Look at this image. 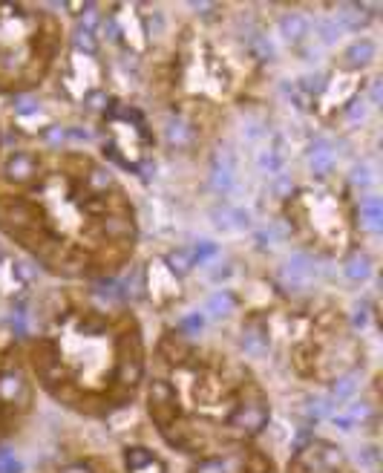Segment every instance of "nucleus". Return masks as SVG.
<instances>
[{
  "label": "nucleus",
  "instance_id": "79ce46f5",
  "mask_svg": "<svg viewBox=\"0 0 383 473\" xmlns=\"http://www.w3.org/2000/svg\"><path fill=\"white\" fill-rule=\"evenodd\" d=\"M312 442H315L312 430H309V427H300L297 436H294V453H302V447H305V444H312Z\"/></svg>",
  "mask_w": 383,
  "mask_h": 473
},
{
  "label": "nucleus",
  "instance_id": "6e6552de",
  "mask_svg": "<svg viewBox=\"0 0 383 473\" xmlns=\"http://www.w3.org/2000/svg\"><path fill=\"white\" fill-rule=\"evenodd\" d=\"M360 225L369 234H380L383 231V205L377 196H366L360 202Z\"/></svg>",
  "mask_w": 383,
  "mask_h": 473
},
{
  "label": "nucleus",
  "instance_id": "39448f33",
  "mask_svg": "<svg viewBox=\"0 0 383 473\" xmlns=\"http://www.w3.org/2000/svg\"><path fill=\"white\" fill-rule=\"evenodd\" d=\"M26 398V381L18 370L0 372V401L4 404H18Z\"/></svg>",
  "mask_w": 383,
  "mask_h": 473
},
{
  "label": "nucleus",
  "instance_id": "b1692460",
  "mask_svg": "<svg viewBox=\"0 0 383 473\" xmlns=\"http://www.w3.org/2000/svg\"><path fill=\"white\" fill-rule=\"evenodd\" d=\"M118 358H130V361H141V337L136 332L121 335L118 341Z\"/></svg>",
  "mask_w": 383,
  "mask_h": 473
},
{
  "label": "nucleus",
  "instance_id": "4c0bfd02",
  "mask_svg": "<svg viewBox=\"0 0 383 473\" xmlns=\"http://www.w3.org/2000/svg\"><path fill=\"white\" fill-rule=\"evenodd\" d=\"M98 26V12H96V6L93 4H87V12L78 18V29H87V32H93Z\"/></svg>",
  "mask_w": 383,
  "mask_h": 473
},
{
  "label": "nucleus",
  "instance_id": "4be33fe9",
  "mask_svg": "<svg viewBox=\"0 0 383 473\" xmlns=\"http://www.w3.org/2000/svg\"><path fill=\"white\" fill-rule=\"evenodd\" d=\"M144 278H141V268H133V272L121 280V295H124V300H138L144 292Z\"/></svg>",
  "mask_w": 383,
  "mask_h": 473
},
{
  "label": "nucleus",
  "instance_id": "bf43d9fd",
  "mask_svg": "<svg viewBox=\"0 0 383 473\" xmlns=\"http://www.w3.org/2000/svg\"><path fill=\"white\" fill-rule=\"evenodd\" d=\"M66 136H72V139H84V142H87V139L93 136V133H90V130H81V127H75L72 133H66Z\"/></svg>",
  "mask_w": 383,
  "mask_h": 473
},
{
  "label": "nucleus",
  "instance_id": "f8f14e48",
  "mask_svg": "<svg viewBox=\"0 0 383 473\" xmlns=\"http://www.w3.org/2000/svg\"><path fill=\"white\" fill-rule=\"evenodd\" d=\"M312 272H315V263H312L309 254H291L288 263H285V268H282V275H285L291 283H302Z\"/></svg>",
  "mask_w": 383,
  "mask_h": 473
},
{
  "label": "nucleus",
  "instance_id": "ea45409f",
  "mask_svg": "<svg viewBox=\"0 0 383 473\" xmlns=\"http://www.w3.org/2000/svg\"><path fill=\"white\" fill-rule=\"evenodd\" d=\"M193 473H228V470H225V462H222V459H205V462H199V464L193 467Z\"/></svg>",
  "mask_w": 383,
  "mask_h": 473
},
{
  "label": "nucleus",
  "instance_id": "1a4fd4ad",
  "mask_svg": "<svg viewBox=\"0 0 383 473\" xmlns=\"http://www.w3.org/2000/svg\"><path fill=\"white\" fill-rule=\"evenodd\" d=\"M309 165L317 176H326L335 165V153H332V145L326 139H315L312 142V156H309Z\"/></svg>",
  "mask_w": 383,
  "mask_h": 473
},
{
  "label": "nucleus",
  "instance_id": "dca6fc26",
  "mask_svg": "<svg viewBox=\"0 0 383 473\" xmlns=\"http://www.w3.org/2000/svg\"><path fill=\"white\" fill-rule=\"evenodd\" d=\"M93 295H96L101 303H107V306H116V303L124 300L118 280H98V283H93Z\"/></svg>",
  "mask_w": 383,
  "mask_h": 473
},
{
  "label": "nucleus",
  "instance_id": "393cba45",
  "mask_svg": "<svg viewBox=\"0 0 383 473\" xmlns=\"http://www.w3.org/2000/svg\"><path fill=\"white\" fill-rule=\"evenodd\" d=\"M320 464L326 467V470H337V467H343V462H346V456H343V450L340 447H335V444H320Z\"/></svg>",
  "mask_w": 383,
  "mask_h": 473
},
{
  "label": "nucleus",
  "instance_id": "49530a36",
  "mask_svg": "<svg viewBox=\"0 0 383 473\" xmlns=\"http://www.w3.org/2000/svg\"><path fill=\"white\" fill-rule=\"evenodd\" d=\"M352 182H354V185H369V182H372L369 168H366V165H354V168H352Z\"/></svg>",
  "mask_w": 383,
  "mask_h": 473
},
{
  "label": "nucleus",
  "instance_id": "a18cd8bd",
  "mask_svg": "<svg viewBox=\"0 0 383 473\" xmlns=\"http://www.w3.org/2000/svg\"><path fill=\"white\" fill-rule=\"evenodd\" d=\"M104 156H107V159H113V162H116V165H121V168H130V162H124V159H121V153H118L116 142H107V145H104ZM130 171H133V168H130Z\"/></svg>",
  "mask_w": 383,
  "mask_h": 473
},
{
  "label": "nucleus",
  "instance_id": "c03bdc74",
  "mask_svg": "<svg viewBox=\"0 0 383 473\" xmlns=\"http://www.w3.org/2000/svg\"><path fill=\"white\" fill-rule=\"evenodd\" d=\"M363 113H366V107H363V98H352V101L346 104V116H349L352 121L363 118Z\"/></svg>",
  "mask_w": 383,
  "mask_h": 473
},
{
  "label": "nucleus",
  "instance_id": "2eb2a0df",
  "mask_svg": "<svg viewBox=\"0 0 383 473\" xmlns=\"http://www.w3.org/2000/svg\"><path fill=\"white\" fill-rule=\"evenodd\" d=\"M234 306H237V300H234V295H231V292H216V295H210V297H208L205 312H208L210 317H228V315L234 312Z\"/></svg>",
  "mask_w": 383,
  "mask_h": 473
},
{
  "label": "nucleus",
  "instance_id": "6ab92c4d",
  "mask_svg": "<svg viewBox=\"0 0 383 473\" xmlns=\"http://www.w3.org/2000/svg\"><path fill=\"white\" fill-rule=\"evenodd\" d=\"M153 462H156V459H153V453H150L147 447H127V450H124V464H127L133 473L150 467Z\"/></svg>",
  "mask_w": 383,
  "mask_h": 473
},
{
  "label": "nucleus",
  "instance_id": "2f4dec72",
  "mask_svg": "<svg viewBox=\"0 0 383 473\" xmlns=\"http://www.w3.org/2000/svg\"><path fill=\"white\" fill-rule=\"evenodd\" d=\"M210 217H213V223H216L219 228H234V208H231V205L213 208V211H210Z\"/></svg>",
  "mask_w": 383,
  "mask_h": 473
},
{
  "label": "nucleus",
  "instance_id": "473e14b6",
  "mask_svg": "<svg viewBox=\"0 0 383 473\" xmlns=\"http://www.w3.org/2000/svg\"><path fill=\"white\" fill-rule=\"evenodd\" d=\"M280 162H282V159H280L277 151H262V153H260V171H262V173H277V171H280Z\"/></svg>",
  "mask_w": 383,
  "mask_h": 473
},
{
  "label": "nucleus",
  "instance_id": "20e7f679",
  "mask_svg": "<svg viewBox=\"0 0 383 473\" xmlns=\"http://www.w3.org/2000/svg\"><path fill=\"white\" fill-rule=\"evenodd\" d=\"M242 350L254 358H262L268 352V329L262 320H248L242 326Z\"/></svg>",
  "mask_w": 383,
  "mask_h": 473
},
{
  "label": "nucleus",
  "instance_id": "603ef678",
  "mask_svg": "<svg viewBox=\"0 0 383 473\" xmlns=\"http://www.w3.org/2000/svg\"><path fill=\"white\" fill-rule=\"evenodd\" d=\"M366 416H369V404H363V401H360V404H354V407H352V413H349V419H352V422H357V419H366Z\"/></svg>",
  "mask_w": 383,
  "mask_h": 473
},
{
  "label": "nucleus",
  "instance_id": "a19ab883",
  "mask_svg": "<svg viewBox=\"0 0 383 473\" xmlns=\"http://www.w3.org/2000/svg\"><path fill=\"white\" fill-rule=\"evenodd\" d=\"M274 193H277L280 199H288V196L294 193V182H291L288 176H277V179H274Z\"/></svg>",
  "mask_w": 383,
  "mask_h": 473
},
{
  "label": "nucleus",
  "instance_id": "4468645a",
  "mask_svg": "<svg viewBox=\"0 0 383 473\" xmlns=\"http://www.w3.org/2000/svg\"><path fill=\"white\" fill-rule=\"evenodd\" d=\"M165 139L170 148H188L193 142V130L182 121V118H170L165 127Z\"/></svg>",
  "mask_w": 383,
  "mask_h": 473
},
{
  "label": "nucleus",
  "instance_id": "13d9d810",
  "mask_svg": "<svg viewBox=\"0 0 383 473\" xmlns=\"http://www.w3.org/2000/svg\"><path fill=\"white\" fill-rule=\"evenodd\" d=\"M61 473H93V467H90V464H69V467H63Z\"/></svg>",
  "mask_w": 383,
  "mask_h": 473
},
{
  "label": "nucleus",
  "instance_id": "412c9836",
  "mask_svg": "<svg viewBox=\"0 0 383 473\" xmlns=\"http://www.w3.org/2000/svg\"><path fill=\"white\" fill-rule=\"evenodd\" d=\"M118 381L124 387H136L141 381V361H130V358H118Z\"/></svg>",
  "mask_w": 383,
  "mask_h": 473
},
{
  "label": "nucleus",
  "instance_id": "c9c22d12",
  "mask_svg": "<svg viewBox=\"0 0 383 473\" xmlns=\"http://www.w3.org/2000/svg\"><path fill=\"white\" fill-rule=\"evenodd\" d=\"M317 32H320V41H323V44H335L340 26H337V21H320V24H317Z\"/></svg>",
  "mask_w": 383,
  "mask_h": 473
},
{
  "label": "nucleus",
  "instance_id": "f704fd0d",
  "mask_svg": "<svg viewBox=\"0 0 383 473\" xmlns=\"http://www.w3.org/2000/svg\"><path fill=\"white\" fill-rule=\"evenodd\" d=\"M202 326H205V317H202L199 312H196V315H188V317L179 320V329H182L185 335H199Z\"/></svg>",
  "mask_w": 383,
  "mask_h": 473
},
{
  "label": "nucleus",
  "instance_id": "5fc2aeb1",
  "mask_svg": "<svg viewBox=\"0 0 383 473\" xmlns=\"http://www.w3.org/2000/svg\"><path fill=\"white\" fill-rule=\"evenodd\" d=\"M104 35H107L110 41H118V24H116L113 18H110V21L104 24Z\"/></svg>",
  "mask_w": 383,
  "mask_h": 473
},
{
  "label": "nucleus",
  "instance_id": "09e8293b",
  "mask_svg": "<svg viewBox=\"0 0 383 473\" xmlns=\"http://www.w3.org/2000/svg\"><path fill=\"white\" fill-rule=\"evenodd\" d=\"M251 225V214L242 208H234V228H248Z\"/></svg>",
  "mask_w": 383,
  "mask_h": 473
},
{
  "label": "nucleus",
  "instance_id": "0eeeda50",
  "mask_svg": "<svg viewBox=\"0 0 383 473\" xmlns=\"http://www.w3.org/2000/svg\"><path fill=\"white\" fill-rule=\"evenodd\" d=\"M374 58V44L369 38L363 41H354L346 52H343V66L346 70H363V66H369Z\"/></svg>",
  "mask_w": 383,
  "mask_h": 473
},
{
  "label": "nucleus",
  "instance_id": "c85d7f7f",
  "mask_svg": "<svg viewBox=\"0 0 383 473\" xmlns=\"http://www.w3.org/2000/svg\"><path fill=\"white\" fill-rule=\"evenodd\" d=\"M329 410H332V398H312L309 404H305V416H309V422H320Z\"/></svg>",
  "mask_w": 383,
  "mask_h": 473
},
{
  "label": "nucleus",
  "instance_id": "de8ad7c7",
  "mask_svg": "<svg viewBox=\"0 0 383 473\" xmlns=\"http://www.w3.org/2000/svg\"><path fill=\"white\" fill-rule=\"evenodd\" d=\"M9 323H12V329H15L18 337H26V335H29V329H26V315H18V312H15Z\"/></svg>",
  "mask_w": 383,
  "mask_h": 473
},
{
  "label": "nucleus",
  "instance_id": "cd10ccee",
  "mask_svg": "<svg viewBox=\"0 0 383 473\" xmlns=\"http://www.w3.org/2000/svg\"><path fill=\"white\" fill-rule=\"evenodd\" d=\"M110 96L104 93V90H90L87 96H84V107L90 110V113H104V110H110Z\"/></svg>",
  "mask_w": 383,
  "mask_h": 473
},
{
  "label": "nucleus",
  "instance_id": "c756f323",
  "mask_svg": "<svg viewBox=\"0 0 383 473\" xmlns=\"http://www.w3.org/2000/svg\"><path fill=\"white\" fill-rule=\"evenodd\" d=\"M248 44H251L254 58H260V61H271V58H274V46L268 44V38H262V35H251Z\"/></svg>",
  "mask_w": 383,
  "mask_h": 473
},
{
  "label": "nucleus",
  "instance_id": "f3484780",
  "mask_svg": "<svg viewBox=\"0 0 383 473\" xmlns=\"http://www.w3.org/2000/svg\"><path fill=\"white\" fill-rule=\"evenodd\" d=\"M165 263H168V268H170L176 278H185L190 268H193V254L185 251V248H176V251H168V254H165Z\"/></svg>",
  "mask_w": 383,
  "mask_h": 473
},
{
  "label": "nucleus",
  "instance_id": "7c9ffc66",
  "mask_svg": "<svg viewBox=\"0 0 383 473\" xmlns=\"http://www.w3.org/2000/svg\"><path fill=\"white\" fill-rule=\"evenodd\" d=\"M302 93H309V96H320L326 90V76L323 73H315V76H305L302 78Z\"/></svg>",
  "mask_w": 383,
  "mask_h": 473
},
{
  "label": "nucleus",
  "instance_id": "9d476101",
  "mask_svg": "<svg viewBox=\"0 0 383 473\" xmlns=\"http://www.w3.org/2000/svg\"><path fill=\"white\" fill-rule=\"evenodd\" d=\"M280 35L285 41L297 44V41H302L305 35H309V21H305L300 12H288V15L280 18Z\"/></svg>",
  "mask_w": 383,
  "mask_h": 473
},
{
  "label": "nucleus",
  "instance_id": "7ed1b4c3",
  "mask_svg": "<svg viewBox=\"0 0 383 473\" xmlns=\"http://www.w3.org/2000/svg\"><path fill=\"white\" fill-rule=\"evenodd\" d=\"M234 185V159L228 148H219V153L210 162V188L216 193H228Z\"/></svg>",
  "mask_w": 383,
  "mask_h": 473
},
{
  "label": "nucleus",
  "instance_id": "3c124183",
  "mask_svg": "<svg viewBox=\"0 0 383 473\" xmlns=\"http://www.w3.org/2000/svg\"><path fill=\"white\" fill-rule=\"evenodd\" d=\"M29 265H32V263H26V260L15 265V272L21 275V280H32V278H35V268H29Z\"/></svg>",
  "mask_w": 383,
  "mask_h": 473
},
{
  "label": "nucleus",
  "instance_id": "37998d69",
  "mask_svg": "<svg viewBox=\"0 0 383 473\" xmlns=\"http://www.w3.org/2000/svg\"><path fill=\"white\" fill-rule=\"evenodd\" d=\"M190 254H193V263H196V260H199V263H205L208 257H213V254H216V245H213V243H199Z\"/></svg>",
  "mask_w": 383,
  "mask_h": 473
},
{
  "label": "nucleus",
  "instance_id": "5701e85b",
  "mask_svg": "<svg viewBox=\"0 0 383 473\" xmlns=\"http://www.w3.org/2000/svg\"><path fill=\"white\" fill-rule=\"evenodd\" d=\"M357 390V372H346V375H340L335 384H332V401H343V398H349L352 392Z\"/></svg>",
  "mask_w": 383,
  "mask_h": 473
},
{
  "label": "nucleus",
  "instance_id": "6e6d98bb",
  "mask_svg": "<svg viewBox=\"0 0 383 473\" xmlns=\"http://www.w3.org/2000/svg\"><path fill=\"white\" fill-rule=\"evenodd\" d=\"M369 96H372V104H380V98H383V81H374Z\"/></svg>",
  "mask_w": 383,
  "mask_h": 473
},
{
  "label": "nucleus",
  "instance_id": "58836bf2",
  "mask_svg": "<svg viewBox=\"0 0 383 473\" xmlns=\"http://www.w3.org/2000/svg\"><path fill=\"white\" fill-rule=\"evenodd\" d=\"M0 473H21V462L9 450H0Z\"/></svg>",
  "mask_w": 383,
  "mask_h": 473
},
{
  "label": "nucleus",
  "instance_id": "a211bd4d",
  "mask_svg": "<svg viewBox=\"0 0 383 473\" xmlns=\"http://www.w3.org/2000/svg\"><path fill=\"white\" fill-rule=\"evenodd\" d=\"M101 234L110 237V240L127 237V234H133V223L127 217H104L101 220Z\"/></svg>",
  "mask_w": 383,
  "mask_h": 473
},
{
  "label": "nucleus",
  "instance_id": "f257e3e1",
  "mask_svg": "<svg viewBox=\"0 0 383 473\" xmlns=\"http://www.w3.org/2000/svg\"><path fill=\"white\" fill-rule=\"evenodd\" d=\"M147 398H150V416H153V422H156L162 430H168L170 422L179 416V404H176V392H173V387H170L168 381L159 378V381H153V384H150Z\"/></svg>",
  "mask_w": 383,
  "mask_h": 473
},
{
  "label": "nucleus",
  "instance_id": "4d7b16f0",
  "mask_svg": "<svg viewBox=\"0 0 383 473\" xmlns=\"http://www.w3.org/2000/svg\"><path fill=\"white\" fill-rule=\"evenodd\" d=\"M335 424H337V427H340V430H346V433H349V430H352V427H354V422H352V419H349V416H335Z\"/></svg>",
  "mask_w": 383,
  "mask_h": 473
},
{
  "label": "nucleus",
  "instance_id": "a878e982",
  "mask_svg": "<svg viewBox=\"0 0 383 473\" xmlns=\"http://www.w3.org/2000/svg\"><path fill=\"white\" fill-rule=\"evenodd\" d=\"M72 44H75V49L84 52V55H96V52H98V41H96V35L87 32V29H75Z\"/></svg>",
  "mask_w": 383,
  "mask_h": 473
},
{
  "label": "nucleus",
  "instance_id": "8fccbe9b",
  "mask_svg": "<svg viewBox=\"0 0 383 473\" xmlns=\"http://www.w3.org/2000/svg\"><path fill=\"white\" fill-rule=\"evenodd\" d=\"M366 320H369L366 306H357V309H354V315H352V326H354V329H363V326H366Z\"/></svg>",
  "mask_w": 383,
  "mask_h": 473
},
{
  "label": "nucleus",
  "instance_id": "864d4df0",
  "mask_svg": "<svg viewBox=\"0 0 383 473\" xmlns=\"http://www.w3.org/2000/svg\"><path fill=\"white\" fill-rule=\"evenodd\" d=\"M190 9H193V12H199V15H210V12H213V9H219V6H216V4H199V0H193Z\"/></svg>",
  "mask_w": 383,
  "mask_h": 473
},
{
  "label": "nucleus",
  "instance_id": "aec40b11",
  "mask_svg": "<svg viewBox=\"0 0 383 473\" xmlns=\"http://www.w3.org/2000/svg\"><path fill=\"white\" fill-rule=\"evenodd\" d=\"M190 352V347L185 344L182 335H168L162 341V355L170 358V361H185V355Z\"/></svg>",
  "mask_w": 383,
  "mask_h": 473
},
{
  "label": "nucleus",
  "instance_id": "9b49d317",
  "mask_svg": "<svg viewBox=\"0 0 383 473\" xmlns=\"http://www.w3.org/2000/svg\"><path fill=\"white\" fill-rule=\"evenodd\" d=\"M369 21H372V12H366V6L360 4H343L337 12V26H346V29H360Z\"/></svg>",
  "mask_w": 383,
  "mask_h": 473
},
{
  "label": "nucleus",
  "instance_id": "423d86ee",
  "mask_svg": "<svg viewBox=\"0 0 383 473\" xmlns=\"http://www.w3.org/2000/svg\"><path fill=\"white\" fill-rule=\"evenodd\" d=\"M35 173H38V165H35V159H32L29 153H15V156L6 162V179L15 182V185L32 182Z\"/></svg>",
  "mask_w": 383,
  "mask_h": 473
},
{
  "label": "nucleus",
  "instance_id": "ddd939ff",
  "mask_svg": "<svg viewBox=\"0 0 383 473\" xmlns=\"http://www.w3.org/2000/svg\"><path fill=\"white\" fill-rule=\"evenodd\" d=\"M343 272H346L349 280L360 283V280H366V278L372 275V260H369L363 251H352V254L346 257V263H343Z\"/></svg>",
  "mask_w": 383,
  "mask_h": 473
},
{
  "label": "nucleus",
  "instance_id": "e433bc0d",
  "mask_svg": "<svg viewBox=\"0 0 383 473\" xmlns=\"http://www.w3.org/2000/svg\"><path fill=\"white\" fill-rule=\"evenodd\" d=\"M63 139H66V130H63L61 124H52V127H46V130H44V142H46V145H52V148H55V145H61Z\"/></svg>",
  "mask_w": 383,
  "mask_h": 473
},
{
  "label": "nucleus",
  "instance_id": "bb28decb",
  "mask_svg": "<svg viewBox=\"0 0 383 473\" xmlns=\"http://www.w3.org/2000/svg\"><path fill=\"white\" fill-rule=\"evenodd\" d=\"M110 185H113L110 171H104V168H93V171H90V176H87V188H90L93 193H104Z\"/></svg>",
  "mask_w": 383,
  "mask_h": 473
},
{
  "label": "nucleus",
  "instance_id": "72a5a7b5",
  "mask_svg": "<svg viewBox=\"0 0 383 473\" xmlns=\"http://www.w3.org/2000/svg\"><path fill=\"white\" fill-rule=\"evenodd\" d=\"M12 107H15L18 116H29V113H38V98H32V96H15Z\"/></svg>",
  "mask_w": 383,
  "mask_h": 473
},
{
  "label": "nucleus",
  "instance_id": "f03ea898",
  "mask_svg": "<svg viewBox=\"0 0 383 473\" xmlns=\"http://www.w3.org/2000/svg\"><path fill=\"white\" fill-rule=\"evenodd\" d=\"M228 424H231L234 430L245 433V436H257L265 424H268V410H265V404L257 398V401H245L237 407V413L228 419Z\"/></svg>",
  "mask_w": 383,
  "mask_h": 473
}]
</instances>
